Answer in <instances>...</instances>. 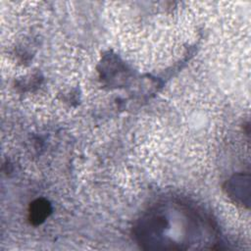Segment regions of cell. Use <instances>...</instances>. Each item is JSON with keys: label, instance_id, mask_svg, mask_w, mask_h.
<instances>
[{"label": "cell", "instance_id": "6da1fadb", "mask_svg": "<svg viewBox=\"0 0 251 251\" xmlns=\"http://www.w3.org/2000/svg\"><path fill=\"white\" fill-rule=\"evenodd\" d=\"M136 234L140 244L152 249L207 248L215 236L208 220L176 202L160 204L144 215Z\"/></svg>", "mask_w": 251, "mask_h": 251}, {"label": "cell", "instance_id": "7a4b0ae2", "mask_svg": "<svg viewBox=\"0 0 251 251\" xmlns=\"http://www.w3.org/2000/svg\"><path fill=\"white\" fill-rule=\"evenodd\" d=\"M51 213V206L45 199H36L30 203L28 220L32 225H40Z\"/></svg>", "mask_w": 251, "mask_h": 251}]
</instances>
